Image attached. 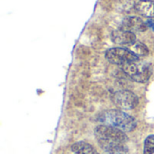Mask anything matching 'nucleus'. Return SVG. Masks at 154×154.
I'll list each match as a JSON object with an SVG mask.
<instances>
[{
	"mask_svg": "<svg viewBox=\"0 0 154 154\" xmlns=\"http://www.w3.org/2000/svg\"><path fill=\"white\" fill-rule=\"evenodd\" d=\"M95 135L100 147L106 152H122L125 150V143L128 138L120 129L101 125L96 127Z\"/></svg>",
	"mask_w": 154,
	"mask_h": 154,
	"instance_id": "1",
	"label": "nucleus"
},
{
	"mask_svg": "<svg viewBox=\"0 0 154 154\" xmlns=\"http://www.w3.org/2000/svg\"><path fill=\"white\" fill-rule=\"evenodd\" d=\"M98 120L106 125L120 129L123 132H132L137 125V122L133 116L121 110L106 111L99 116Z\"/></svg>",
	"mask_w": 154,
	"mask_h": 154,
	"instance_id": "2",
	"label": "nucleus"
},
{
	"mask_svg": "<svg viewBox=\"0 0 154 154\" xmlns=\"http://www.w3.org/2000/svg\"><path fill=\"white\" fill-rule=\"evenodd\" d=\"M121 68L130 79L139 83H144L148 81L152 73L150 64L140 62L139 60L121 66Z\"/></svg>",
	"mask_w": 154,
	"mask_h": 154,
	"instance_id": "3",
	"label": "nucleus"
},
{
	"mask_svg": "<svg viewBox=\"0 0 154 154\" xmlns=\"http://www.w3.org/2000/svg\"><path fill=\"white\" fill-rule=\"evenodd\" d=\"M106 59L109 62L119 66H124L139 60L138 56L134 52L121 47H116L107 50L106 51Z\"/></svg>",
	"mask_w": 154,
	"mask_h": 154,
	"instance_id": "4",
	"label": "nucleus"
},
{
	"mask_svg": "<svg viewBox=\"0 0 154 154\" xmlns=\"http://www.w3.org/2000/svg\"><path fill=\"white\" fill-rule=\"evenodd\" d=\"M114 104L121 109H134L139 103L138 97L129 90L116 91L112 96Z\"/></svg>",
	"mask_w": 154,
	"mask_h": 154,
	"instance_id": "5",
	"label": "nucleus"
},
{
	"mask_svg": "<svg viewBox=\"0 0 154 154\" xmlns=\"http://www.w3.org/2000/svg\"><path fill=\"white\" fill-rule=\"evenodd\" d=\"M111 39L114 43L118 45H133L136 42V36L134 32L123 29L113 32L111 34Z\"/></svg>",
	"mask_w": 154,
	"mask_h": 154,
	"instance_id": "6",
	"label": "nucleus"
},
{
	"mask_svg": "<svg viewBox=\"0 0 154 154\" xmlns=\"http://www.w3.org/2000/svg\"><path fill=\"white\" fill-rule=\"evenodd\" d=\"M147 23L143 22V20L137 16H129L126 17L122 23L123 30L129 32H145L147 30Z\"/></svg>",
	"mask_w": 154,
	"mask_h": 154,
	"instance_id": "7",
	"label": "nucleus"
},
{
	"mask_svg": "<svg viewBox=\"0 0 154 154\" xmlns=\"http://www.w3.org/2000/svg\"><path fill=\"white\" fill-rule=\"evenodd\" d=\"M135 10L140 14L148 17H154V1L152 0H140L135 5Z\"/></svg>",
	"mask_w": 154,
	"mask_h": 154,
	"instance_id": "8",
	"label": "nucleus"
},
{
	"mask_svg": "<svg viewBox=\"0 0 154 154\" xmlns=\"http://www.w3.org/2000/svg\"><path fill=\"white\" fill-rule=\"evenodd\" d=\"M71 150L75 154H98L97 150L88 143L78 142L71 146Z\"/></svg>",
	"mask_w": 154,
	"mask_h": 154,
	"instance_id": "9",
	"label": "nucleus"
},
{
	"mask_svg": "<svg viewBox=\"0 0 154 154\" xmlns=\"http://www.w3.org/2000/svg\"><path fill=\"white\" fill-rule=\"evenodd\" d=\"M131 46L133 49L132 51L134 52L137 56H145L149 53V49L147 48V46L141 42H136Z\"/></svg>",
	"mask_w": 154,
	"mask_h": 154,
	"instance_id": "10",
	"label": "nucleus"
},
{
	"mask_svg": "<svg viewBox=\"0 0 154 154\" xmlns=\"http://www.w3.org/2000/svg\"><path fill=\"white\" fill-rule=\"evenodd\" d=\"M154 153V135H149L144 141L143 154Z\"/></svg>",
	"mask_w": 154,
	"mask_h": 154,
	"instance_id": "11",
	"label": "nucleus"
},
{
	"mask_svg": "<svg viewBox=\"0 0 154 154\" xmlns=\"http://www.w3.org/2000/svg\"><path fill=\"white\" fill-rule=\"evenodd\" d=\"M146 23H147V26H148V27L152 28L154 31V20H152V19H149V20L147 21Z\"/></svg>",
	"mask_w": 154,
	"mask_h": 154,
	"instance_id": "12",
	"label": "nucleus"
},
{
	"mask_svg": "<svg viewBox=\"0 0 154 154\" xmlns=\"http://www.w3.org/2000/svg\"><path fill=\"white\" fill-rule=\"evenodd\" d=\"M105 154H123L122 152H106Z\"/></svg>",
	"mask_w": 154,
	"mask_h": 154,
	"instance_id": "13",
	"label": "nucleus"
}]
</instances>
